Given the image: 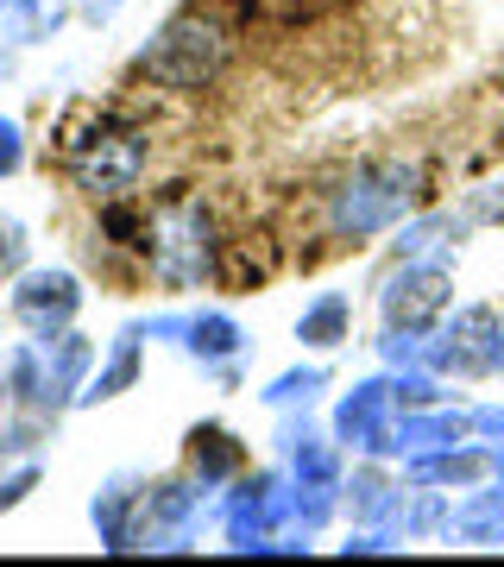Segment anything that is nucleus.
<instances>
[{"label":"nucleus","instance_id":"obj_21","mask_svg":"<svg viewBox=\"0 0 504 567\" xmlns=\"http://www.w3.org/2000/svg\"><path fill=\"white\" fill-rule=\"evenodd\" d=\"M70 20H76V0H0V44L39 51V44L63 39Z\"/></svg>","mask_w":504,"mask_h":567},{"label":"nucleus","instance_id":"obj_15","mask_svg":"<svg viewBox=\"0 0 504 567\" xmlns=\"http://www.w3.org/2000/svg\"><path fill=\"white\" fill-rule=\"evenodd\" d=\"M246 466H253V447H246L227 423H215V416H208V423L183 429V473H189V480H202L208 492H227Z\"/></svg>","mask_w":504,"mask_h":567},{"label":"nucleus","instance_id":"obj_32","mask_svg":"<svg viewBox=\"0 0 504 567\" xmlns=\"http://www.w3.org/2000/svg\"><path fill=\"white\" fill-rule=\"evenodd\" d=\"M492 447V480H504V442H485Z\"/></svg>","mask_w":504,"mask_h":567},{"label":"nucleus","instance_id":"obj_27","mask_svg":"<svg viewBox=\"0 0 504 567\" xmlns=\"http://www.w3.org/2000/svg\"><path fill=\"white\" fill-rule=\"evenodd\" d=\"M32 164V140H25L20 114H0V183H13Z\"/></svg>","mask_w":504,"mask_h":567},{"label":"nucleus","instance_id":"obj_9","mask_svg":"<svg viewBox=\"0 0 504 567\" xmlns=\"http://www.w3.org/2000/svg\"><path fill=\"white\" fill-rule=\"evenodd\" d=\"M82 309H89V284L70 271V265H25L20 278L7 284V316L20 334H58V328H76Z\"/></svg>","mask_w":504,"mask_h":567},{"label":"nucleus","instance_id":"obj_14","mask_svg":"<svg viewBox=\"0 0 504 567\" xmlns=\"http://www.w3.org/2000/svg\"><path fill=\"white\" fill-rule=\"evenodd\" d=\"M473 435V423H466V404H435V410H398L391 416V435H384V454L379 461L403 466L416 461V454H435V447H454Z\"/></svg>","mask_w":504,"mask_h":567},{"label":"nucleus","instance_id":"obj_13","mask_svg":"<svg viewBox=\"0 0 504 567\" xmlns=\"http://www.w3.org/2000/svg\"><path fill=\"white\" fill-rule=\"evenodd\" d=\"M145 353H152V328H145V316H133V322H121L107 341H101V360H95V372H89V385H82V404L76 410L121 404L126 391H140Z\"/></svg>","mask_w":504,"mask_h":567},{"label":"nucleus","instance_id":"obj_30","mask_svg":"<svg viewBox=\"0 0 504 567\" xmlns=\"http://www.w3.org/2000/svg\"><path fill=\"white\" fill-rule=\"evenodd\" d=\"M126 7H133V0H76V25H89V32H107V25H121Z\"/></svg>","mask_w":504,"mask_h":567},{"label":"nucleus","instance_id":"obj_6","mask_svg":"<svg viewBox=\"0 0 504 567\" xmlns=\"http://www.w3.org/2000/svg\"><path fill=\"white\" fill-rule=\"evenodd\" d=\"M152 328V341L183 353L189 365H202L215 385H240V360L253 353V334L234 309H215V303H189V309H158V316H145Z\"/></svg>","mask_w":504,"mask_h":567},{"label":"nucleus","instance_id":"obj_11","mask_svg":"<svg viewBox=\"0 0 504 567\" xmlns=\"http://www.w3.org/2000/svg\"><path fill=\"white\" fill-rule=\"evenodd\" d=\"M391 416H398V398H391V379L366 372L353 385L328 404V435L347 447V461H379L384 454V435H391Z\"/></svg>","mask_w":504,"mask_h":567},{"label":"nucleus","instance_id":"obj_7","mask_svg":"<svg viewBox=\"0 0 504 567\" xmlns=\"http://www.w3.org/2000/svg\"><path fill=\"white\" fill-rule=\"evenodd\" d=\"M461 303L454 297V252H423V259H391L372 284V309H379V328H435L448 309Z\"/></svg>","mask_w":504,"mask_h":567},{"label":"nucleus","instance_id":"obj_24","mask_svg":"<svg viewBox=\"0 0 504 567\" xmlns=\"http://www.w3.org/2000/svg\"><path fill=\"white\" fill-rule=\"evenodd\" d=\"M39 480H44V454H7V466H0V517H13L39 492Z\"/></svg>","mask_w":504,"mask_h":567},{"label":"nucleus","instance_id":"obj_28","mask_svg":"<svg viewBox=\"0 0 504 567\" xmlns=\"http://www.w3.org/2000/svg\"><path fill=\"white\" fill-rule=\"evenodd\" d=\"M461 208H466V221L473 227H504V177L473 183V189L461 196Z\"/></svg>","mask_w":504,"mask_h":567},{"label":"nucleus","instance_id":"obj_10","mask_svg":"<svg viewBox=\"0 0 504 567\" xmlns=\"http://www.w3.org/2000/svg\"><path fill=\"white\" fill-rule=\"evenodd\" d=\"M492 347H498V303H454L429 328V365L454 385L492 379Z\"/></svg>","mask_w":504,"mask_h":567},{"label":"nucleus","instance_id":"obj_29","mask_svg":"<svg viewBox=\"0 0 504 567\" xmlns=\"http://www.w3.org/2000/svg\"><path fill=\"white\" fill-rule=\"evenodd\" d=\"M466 423H473V442H504V404L498 398H473V404H466Z\"/></svg>","mask_w":504,"mask_h":567},{"label":"nucleus","instance_id":"obj_16","mask_svg":"<svg viewBox=\"0 0 504 567\" xmlns=\"http://www.w3.org/2000/svg\"><path fill=\"white\" fill-rule=\"evenodd\" d=\"M403 492H410V480H403L391 461H353V466H347V492H341V517H347V524L398 529Z\"/></svg>","mask_w":504,"mask_h":567},{"label":"nucleus","instance_id":"obj_20","mask_svg":"<svg viewBox=\"0 0 504 567\" xmlns=\"http://www.w3.org/2000/svg\"><path fill=\"white\" fill-rule=\"evenodd\" d=\"M290 334H297L302 353H316V360H335V353L353 341V297H347V290H316V297L297 309Z\"/></svg>","mask_w":504,"mask_h":567},{"label":"nucleus","instance_id":"obj_22","mask_svg":"<svg viewBox=\"0 0 504 567\" xmlns=\"http://www.w3.org/2000/svg\"><path fill=\"white\" fill-rule=\"evenodd\" d=\"M335 391V365L328 360H297V365H284V372H271L259 385V404L271 410V416H284V410H322V398Z\"/></svg>","mask_w":504,"mask_h":567},{"label":"nucleus","instance_id":"obj_26","mask_svg":"<svg viewBox=\"0 0 504 567\" xmlns=\"http://www.w3.org/2000/svg\"><path fill=\"white\" fill-rule=\"evenodd\" d=\"M25 265H32V227H25L20 215H7V208H0V290L20 278Z\"/></svg>","mask_w":504,"mask_h":567},{"label":"nucleus","instance_id":"obj_23","mask_svg":"<svg viewBox=\"0 0 504 567\" xmlns=\"http://www.w3.org/2000/svg\"><path fill=\"white\" fill-rule=\"evenodd\" d=\"M384 379H391V398H398V410L454 404V379H442L435 365H384Z\"/></svg>","mask_w":504,"mask_h":567},{"label":"nucleus","instance_id":"obj_5","mask_svg":"<svg viewBox=\"0 0 504 567\" xmlns=\"http://www.w3.org/2000/svg\"><path fill=\"white\" fill-rule=\"evenodd\" d=\"M290 524H297V505H290V473L278 461L246 466L240 480L215 498V529H222L227 555H271V543Z\"/></svg>","mask_w":504,"mask_h":567},{"label":"nucleus","instance_id":"obj_17","mask_svg":"<svg viewBox=\"0 0 504 567\" xmlns=\"http://www.w3.org/2000/svg\"><path fill=\"white\" fill-rule=\"evenodd\" d=\"M410 486H435V492H473L492 480V447L485 442H454V447H435V454H416V461L398 466Z\"/></svg>","mask_w":504,"mask_h":567},{"label":"nucleus","instance_id":"obj_4","mask_svg":"<svg viewBox=\"0 0 504 567\" xmlns=\"http://www.w3.org/2000/svg\"><path fill=\"white\" fill-rule=\"evenodd\" d=\"M145 171H152V140L133 121L114 114H82L76 126H63V177L82 203H126L140 196Z\"/></svg>","mask_w":504,"mask_h":567},{"label":"nucleus","instance_id":"obj_3","mask_svg":"<svg viewBox=\"0 0 504 567\" xmlns=\"http://www.w3.org/2000/svg\"><path fill=\"white\" fill-rule=\"evenodd\" d=\"M140 265L164 297H189V290L222 284L227 234H222L215 203L208 196H164V203H152V240H145Z\"/></svg>","mask_w":504,"mask_h":567},{"label":"nucleus","instance_id":"obj_2","mask_svg":"<svg viewBox=\"0 0 504 567\" xmlns=\"http://www.w3.org/2000/svg\"><path fill=\"white\" fill-rule=\"evenodd\" d=\"M234 20L222 7H177L152 39L133 51V76L164 95H208L234 70Z\"/></svg>","mask_w":504,"mask_h":567},{"label":"nucleus","instance_id":"obj_33","mask_svg":"<svg viewBox=\"0 0 504 567\" xmlns=\"http://www.w3.org/2000/svg\"><path fill=\"white\" fill-rule=\"evenodd\" d=\"M0 466H7V442H0Z\"/></svg>","mask_w":504,"mask_h":567},{"label":"nucleus","instance_id":"obj_19","mask_svg":"<svg viewBox=\"0 0 504 567\" xmlns=\"http://www.w3.org/2000/svg\"><path fill=\"white\" fill-rule=\"evenodd\" d=\"M466 234H480V227L466 221V208L429 203V208H416L398 234H384V246H391V259H423V252H461Z\"/></svg>","mask_w":504,"mask_h":567},{"label":"nucleus","instance_id":"obj_31","mask_svg":"<svg viewBox=\"0 0 504 567\" xmlns=\"http://www.w3.org/2000/svg\"><path fill=\"white\" fill-rule=\"evenodd\" d=\"M492 379L504 385V309H498V347H492Z\"/></svg>","mask_w":504,"mask_h":567},{"label":"nucleus","instance_id":"obj_1","mask_svg":"<svg viewBox=\"0 0 504 567\" xmlns=\"http://www.w3.org/2000/svg\"><path fill=\"white\" fill-rule=\"evenodd\" d=\"M416 208H429V171L410 152H384V158L347 164L341 177L322 189V234L335 246H372L398 234Z\"/></svg>","mask_w":504,"mask_h":567},{"label":"nucleus","instance_id":"obj_12","mask_svg":"<svg viewBox=\"0 0 504 567\" xmlns=\"http://www.w3.org/2000/svg\"><path fill=\"white\" fill-rule=\"evenodd\" d=\"M152 492V473L140 466H114L95 492H89V529L107 555H140V511Z\"/></svg>","mask_w":504,"mask_h":567},{"label":"nucleus","instance_id":"obj_8","mask_svg":"<svg viewBox=\"0 0 504 567\" xmlns=\"http://www.w3.org/2000/svg\"><path fill=\"white\" fill-rule=\"evenodd\" d=\"M215 498L222 492H208L202 480L189 473H164L152 480L145 492V511H140V555H189L202 543V529L215 524Z\"/></svg>","mask_w":504,"mask_h":567},{"label":"nucleus","instance_id":"obj_18","mask_svg":"<svg viewBox=\"0 0 504 567\" xmlns=\"http://www.w3.org/2000/svg\"><path fill=\"white\" fill-rule=\"evenodd\" d=\"M448 548H504V480H485L473 492H454L448 505Z\"/></svg>","mask_w":504,"mask_h":567},{"label":"nucleus","instance_id":"obj_25","mask_svg":"<svg viewBox=\"0 0 504 567\" xmlns=\"http://www.w3.org/2000/svg\"><path fill=\"white\" fill-rule=\"evenodd\" d=\"M372 360L379 365H429V334L423 328H379L372 334Z\"/></svg>","mask_w":504,"mask_h":567}]
</instances>
